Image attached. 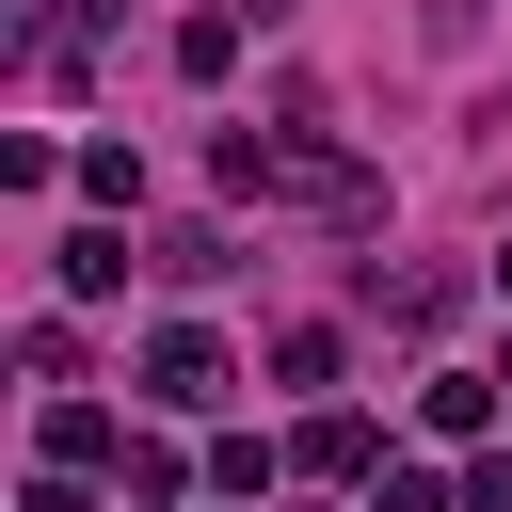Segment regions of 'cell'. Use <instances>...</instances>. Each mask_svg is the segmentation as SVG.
Listing matches in <instances>:
<instances>
[{"instance_id": "obj_1", "label": "cell", "mask_w": 512, "mask_h": 512, "mask_svg": "<svg viewBox=\"0 0 512 512\" xmlns=\"http://www.w3.org/2000/svg\"><path fill=\"white\" fill-rule=\"evenodd\" d=\"M224 384H240V368H224V336H192V320H160V336H144V400H160V416H208Z\"/></svg>"}, {"instance_id": "obj_2", "label": "cell", "mask_w": 512, "mask_h": 512, "mask_svg": "<svg viewBox=\"0 0 512 512\" xmlns=\"http://www.w3.org/2000/svg\"><path fill=\"white\" fill-rule=\"evenodd\" d=\"M64 288L112 304V288H128V224H80V240H64Z\"/></svg>"}, {"instance_id": "obj_3", "label": "cell", "mask_w": 512, "mask_h": 512, "mask_svg": "<svg viewBox=\"0 0 512 512\" xmlns=\"http://www.w3.org/2000/svg\"><path fill=\"white\" fill-rule=\"evenodd\" d=\"M416 416H432V432H480V416H496V368H432Z\"/></svg>"}, {"instance_id": "obj_4", "label": "cell", "mask_w": 512, "mask_h": 512, "mask_svg": "<svg viewBox=\"0 0 512 512\" xmlns=\"http://www.w3.org/2000/svg\"><path fill=\"white\" fill-rule=\"evenodd\" d=\"M368 304H384V320H416V336H432V320H448V304H464V288H448V272H368Z\"/></svg>"}, {"instance_id": "obj_5", "label": "cell", "mask_w": 512, "mask_h": 512, "mask_svg": "<svg viewBox=\"0 0 512 512\" xmlns=\"http://www.w3.org/2000/svg\"><path fill=\"white\" fill-rule=\"evenodd\" d=\"M48 464L80 480V464H128V448H112V416H96V400H64V416H48Z\"/></svg>"}, {"instance_id": "obj_6", "label": "cell", "mask_w": 512, "mask_h": 512, "mask_svg": "<svg viewBox=\"0 0 512 512\" xmlns=\"http://www.w3.org/2000/svg\"><path fill=\"white\" fill-rule=\"evenodd\" d=\"M176 64H192V80H224V64H240V0H208V16L176 32Z\"/></svg>"}, {"instance_id": "obj_7", "label": "cell", "mask_w": 512, "mask_h": 512, "mask_svg": "<svg viewBox=\"0 0 512 512\" xmlns=\"http://www.w3.org/2000/svg\"><path fill=\"white\" fill-rule=\"evenodd\" d=\"M304 464H320V480H352V464H368V416H352V400H336V416H304Z\"/></svg>"}, {"instance_id": "obj_8", "label": "cell", "mask_w": 512, "mask_h": 512, "mask_svg": "<svg viewBox=\"0 0 512 512\" xmlns=\"http://www.w3.org/2000/svg\"><path fill=\"white\" fill-rule=\"evenodd\" d=\"M368 512H448V496H432V480H416V464H400V480H384V496H368Z\"/></svg>"}, {"instance_id": "obj_9", "label": "cell", "mask_w": 512, "mask_h": 512, "mask_svg": "<svg viewBox=\"0 0 512 512\" xmlns=\"http://www.w3.org/2000/svg\"><path fill=\"white\" fill-rule=\"evenodd\" d=\"M464 16H480V0H432V32H464Z\"/></svg>"}, {"instance_id": "obj_10", "label": "cell", "mask_w": 512, "mask_h": 512, "mask_svg": "<svg viewBox=\"0 0 512 512\" xmlns=\"http://www.w3.org/2000/svg\"><path fill=\"white\" fill-rule=\"evenodd\" d=\"M496 288H512V256H496Z\"/></svg>"}, {"instance_id": "obj_11", "label": "cell", "mask_w": 512, "mask_h": 512, "mask_svg": "<svg viewBox=\"0 0 512 512\" xmlns=\"http://www.w3.org/2000/svg\"><path fill=\"white\" fill-rule=\"evenodd\" d=\"M496 384H512V368H496Z\"/></svg>"}]
</instances>
